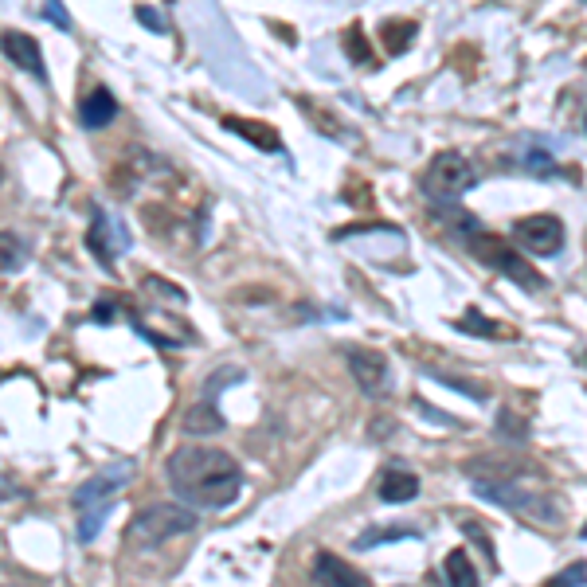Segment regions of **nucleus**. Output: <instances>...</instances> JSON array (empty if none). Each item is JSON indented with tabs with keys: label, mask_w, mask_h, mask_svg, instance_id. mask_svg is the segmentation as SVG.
Wrapping results in <instances>:
<instances>
[{
	"label": "nucleus",
	"mask_w": 587,
	"mask_h": 587,
	"mask_svg": "<svg viewBox=\"0 0 587 587\" xmlns=\"http://www.w3.org/2000/svg\"><path fill=\"white\" fill-rule=\"evenodd\" d=\"M169 490L188 509H227L243 494V470L216 447H181L165 462Z\"/></svg>",
	"instance_id": "nucleus-1"
},
{
	"label": "nucleus",
	"mask_w": 587,
	"mask_h": 587,
	"mask_svg": "<svg viewBox=\"0 0 587 587\" xmlns=\"http://www.w3.org/2000/svg\"><path fill=\"white\" fill-rule=\"evenodd\" d=\"M474 497L494 501L501 509H509V513H517V517H529V521H537V525H552V529L564 525V505L552 494L537 490L533 482H517V474H509V478H497V474L478 478V482H474Z\"/></svg>",
	"instance_id": "nucleus-2"
},
{
	"label": "nucleus",
	"mask_w": 587,
	"mask_h": 587,
	"mask_svg": "<svg viewBox=\"0 0 587 587\" xmlns=\"http://www.w3.org/2000/svg\"><path fill=\"white\" fill-rule=\"evenodd\" d=\"M200 525V517L188 509V505H149L145 513H137L130 521V544L149 552V548H161L173 537H184Z\"/></svg>",
	"instance_id": "nucleus-3"
},
{
	"label": "nucleus",
	"mask_w": 587,
	"mask_h": 587,
	"mask_svg": "<svg viewBox=\"0 0 587 587\" xmlns=\"http://www.w3.org/2000/svg\"><path fill=\"white\" fill-rule=\"evenodd\" d=\"M419 184H423V196L427 200L451 204V200H458L462 192H470L478 184V169H474L470 157H462L454 149H443V153L431 157V165H427V173H423Z\"/></svg>",
	"instance_id": "nucleus-4"
},
{
	"label": "nucleus",
	"mask_w": 587,
	"mask_h": 587,
	"mask_svg": "<svg viewBox=\"0 0 587 587\" xmlns=\"http://www.w3.org/2000/svg\"><path fill=\"white\" fill-rule=\"evenodd\" d=\"M470 251L486 263V267H494V271H501L505 278H513V282H521L525 290H544V278L505 239H497V235H486V231H478L474 239H470Z\"/></svg>",
	"instance_id": "nucleus-5"
},
{
	"label": "nucleus",
	"mask_w": 587,
	"mask_h": 587,
	"mask_svg": "<svg viewBox=\"0 0 587 587\" xmlns=\"http://www.w3.org/2000/svg\"><path fill=\"white\" fill-rule=\"evenodd\" d=\"M134 478V462L130 458H118L110 466H102L94 478H87L79 490H75V509H91V505H106L122 494Z\"/></svg>",
	"instance_id": "nucleus-6"
},
{
	"label": "nucleus",
	"mask_w": 587,
	"mask_h": 587,
	"mask_svg": "<svg viewBox=\"0 0 587 587\" xmlns=\"http://www.w3.org/2000/svg\"><path fill=\"white\" fill-rule=\"evenodd\" d=\"M345 361H349V372H353V380L361 384V392L368 400H384L392 392V368H388L384 353H376V349H349Z\"/></svg>",
	"instance_id": "nucleus-7"
},
{
	"label": "nucleus",
	"mask_w": 587,
	"mask_h": 587,
	"mask_svg": "<svg viewBox=\"0 0 587 587\" xmlns=\"http://www.w3.org/2000/svg\"><path fill=\"white\" fill-rule=\"evenodd\" d=\"M513 239H517L525 251L548 259V255H560V251H564V224H560L556 216H548V212H541V216H525V220L513 224Z\"/></svg>",
	"instance_id": "nucleus-8"
},
{
	"label": "nucleus",
	"mask_w": 587,
	"mask_h": 587,
	"mask_svg": "<svg viewBox=\"0 0 587 587\" xmlns=\"http://www.w3.org/2000/svg\"><path fill=\"white\" fill-rule=\"evenodd\" d=\"M87 247H91L94 255L110 267L126 247H130V235L122 231V224L118 220H110L102 208H94L91 212V231H87Z\"/></svg>",
	"instance_id": "nucleus-9"
},
{
	"label": "nucleus",
	"mask_w": 587,
	"mask_h": 587,
	"mask_svg": "<svg viewBox=\"0 0 587 587\" xmlns=\"http://www.w3.org/2000/svg\"><path fill=\"white\" fill-rule=\"evenodd\" d=\"M314 580L321 587H372L364 572H357L349 560H341L333 552H317L314 556Z\"/></svg>",
	"instance_id": "nucleus-10"
},
{
	"label": "nucleus",
	"mask_w": 587,
	"mask_h": 587,
	"mask_svg": "<svg viewBox=\"0 0 587 587\" xmlns=\"http://www.w3.org/2000/svg\"><path fill=\"white\" fill-rule=\"evenodd\" d=\"M4 55L8 63H16L20 71H28L32 79H47V67H44V51L32 36L24 32H4Z\"/></svg>",
	"instance_id": "nucleus-11"
},
{
	"label": "nucleus",
	"mask_w": 587,
	"mask_h": 587,
	"mask_svg": "<svg viewBox=\"0 0 587 587\" xmlns=\"http://www.w3.org/2000/svg\"><path fill=\"white\" fill-rule=\"evenodd\" d=\"M118 118V98L106 91V87H94L83 102H79V122L87 126V130H102V126H110Z\"/></svg>",
	"instance_id": "nucleus-12"
},
{
	"label": "nucleus",
	"mask_w": 587,
	"mask_h": 587,
	"mask_svg": "<svg viewBox=\"0 0 587 587\" xmlns=\"http://www.w3.org/2000/svg\"><path fill=\"white\" fill-rule=\"evenodd\" d=\"M184 435H196V439H204V435H220L227 423L224 415H220V407L212 404V400H196V404L184 411Z\"/></svg>",
	"instance_id": "nucleus-13"
},
{
	"label": "nucleus",
	"mask_w": 587,
	"mask_h": 587,
	"mask_svg": "<svg viewBox=\"0 0 587 587\" xmlns=\"http://www.w3.org/2000/svg\"><path fill=\"white\" fill-rule=\"evenodd\" d=\"M224 130L247 137L255 149H267V153H278V149H282L278 130H274V126H263V122H251V118H224Z\"/></svg>",
	"instance_id": "nucleus-14"
},
{
	"label": "nucleus",
	"mask_w": 587,
	"mask_h": 587,
	"mask_svg": "<svg viewBox=\"0 0 587 587\" xmlns=\"http://www.w3.org/2000/svg\"><path fill=\"white\" fill-rule=\"evenodd\" d=\"M380 497H384V501H392V505L415 501V497H419V478H415L411 470L392 466V470L384 474V482H380Z\"/></svg>",
	"instance_id": "nucleus-15"
},
{
	"label": "nucleus",
	"mask_w": 587,
	"mask_h": 587,
	"mask_svg": "<svg viewBox=\"0 0 587 587\" xmlns=\"http://www.w3.org/2000/svg\"><path fill=\"white\" fill-rule=\"evenodd\" d=\"M443 576H447V584L451 587H482V576H478V568L470 564L466 548H454L451 556L443 560Z\"/></svg>",
	"instance_id": "nucleus-16"
},
{
	"label": "nucleus",
	"mask_w": 587,
	"mask_h": 587,
	"mask_svg": "<svg viewBox=\"0 0 587 587\" xmlns=\"http://www.w3.org/2000/svg\"><path fill=\"white\" fill-rule=\"evenodd\" d=\"M423 376H431V380L447 384L451 392H458V396H466V400H474V404H486V400H490V388H486V384H478V380L454 376V372H443V368H423Z\"/></svg>",
	"instance_id": "nucleus-17"
},
{
	"label": "nucleus",
	"mask_w": 587,
	"mask_h": 587,
	"mask_svg": "<svg viewBox=\"0 0 587 587\" xmlns=\"http://www.w3.org/2000/svg\"><path fill=\"white\" fill-rule=\"evenodd\" d=\"M411 537H419V529H415V525H376V529H364L353 544H357V548H380V544L411 541Z\"/></svg>",
	"instance_id": "nucleus-18"
},
{
	"label": "nucleus",
	"mask_w": 587,
	"mask_h": 587,
	"mask_svg": "<svg viewBox=\"0 0 587 587\" xmlns=\"http://www.w3.org/2000/svg\"><path fill=\"white\" fill-rule=\"evenodd\" d=\"M380 32H384V47H388L392 55H404L407 44L415 40V24H411V20H388Z\"/></svg>",
	"instance_id": "nucleus-19"
},
{
	"label": "nucleus",
	"mask_w": 587,
	"mask_h": 587,
	"mask_svg": "<svg viewBox=\"0 0 587 587\" xmlns=\"http://www.w3.org/2000/svg\"><path fill=\"white\" fill-rule=\"evenodd\" d=\"M106 517H110V501L106 505H91V509H79V541L91 544L98 537V529L106 525Z\"/></svg>",
	"instance_id": "nucleus-20"
},
{
	"label": "nucleus",
	"mask_w": 587,
	"mask_h": 587,
	"mask_svg": "<svg viewBox=\"0 0 587 587\" xmlns=\"http://www.w3.org/2000/svg\"><path fill=\"white\" fill-rule=\"evenodd\" d=\"M462 333H474V337H505V329H497V321H486L478 310H466V317L458 321Z\"/></svg>",
	"instance_id": "nucleus-21"
},
{
	"label": "nucleus",
	"mask_w": 587,
	"mask_h": 587,
	"mask_svg": "<svg viewBox=\"0 0 587 587\" xmlns=\"http://www.w3.org/2000/svg\"><path fill=\"white\" fill-rule=\"evenodd\" d=\"M497 435H501V439H509V443H517V439H525V435H529V427H525V419H521V415H513L509 407H501V415H497Z\"/></svg>",
	"instance_id": "nucleus-22"
},
{
	"label": "nucleus",
	"mask_w": 587,
	"mask_h": 587,
	"mask_svg": "<svg viewBox=\"0 0 587 587\" xmlns=\"http://www.w3.org/2000/svg\"><path fill=\"white\" fill-rule=\"evenodd\" d=\"M345 51H349L353 63H372V51H368V40H364L361 28H349L345 32Z\"/></svg>",
	"instance_id": "nucleus-23"
},
{
	"label": "nucleus",
	"mask_w": 587,
	"mask_h": 587,
	"mask_svg": "<svg viewBox=\"0 0 587 587\" xmlns=\"http://www.w3.org/2000/svg\"><path fill=\"white\" fill-rule=\"evenodd\" d=\"M525 165H529V173H533V177H556L552 157L541 153V149H529V153H525Z\"/></svg>",
	"instance_id": "nucleus-24"
},
{
	"label": "nucleus",
	"mask_w": 587,
	"mask_h": 587,
	"mask_svg": "<svg viewBox=\"0 0 587 587\" xmlns=\"http://www.w3.org/2000/svg\"><path fill=\"white\" fill-rule=\"evenodd\" d=\"M584 584H587V564L580 560V564H568L548 587H584Z\"/></svg>",
	"instance_id": "nucleus-25"
},
{
	"label": "nucleus",
	"mask_w": 587,
	"mask_h": 587,
	"mask_svg": "<svg viewBox=\"0 0 587 587\" xmlns=\"http://www.w3.org/2000/svg\"><path fill=\"white\" fill-rule=\"evenodd\" d=\"M141 286H145V290H161V298H173V302H184V298H188L181 286H173V282H165V278H157V274H149Z\"/></svg>",
	"instance_id": "nucleus-26"
},
{
	"label": "nucleus",
	"mask_w": 587,
	"mask_h": 587,
	"mask_svg": "<svg viewBox=\"0 0 587 587\" xmlns=\"http://www.w3.org/2000/svg\"><path fill=\"white\" fill-rule=\"evenodd\" d=\"M4 271H20V247H16L12 231H4Z\"/></svg>",
	"instance_id": "nucleus-27"
},
{
	"label": "nucleus",
	"mask_w": 587,
	"mask_h": 587,
	"mask_svg": "<svg viewBox=\"0 0 587 587\" xmlns=\"http://www.w3.org/2000/svg\"><path fill=\"white\" fill-rule=\"evenodd\" d=\"M51 16V24L55 28H63V32H71V16H67V8H63V0H47V12Z\"/></svg>",
	"instance_id": "nucleus-28"
},
{
	"label": "nucleus",
	"mask_w": 587,
	"mask_h": 587,
	"mask_svg": "<svg viewBox=\"0 0 587 587\" xmlns=\"http://www.w3.org/2000/svg\"><path fill=\"white\" fill-rule=\"evenodd\" d=\"M137 20H141L149 32H165V20L157 16V8H137Z\"/></svg>",
	"instance_id": "nucleus-29"
},
{
	"label": "nucleus",
	"mask_w": 587,
	"mask_h": 587,
	"mask_svg": "<svg viewBox=\"0 0 587 587\" xmlns=\"http://www.w3.org/2000/svg\"><path fill=\"white\" fill-rule=\"evenodd\" d=\"M415 407H419L423 415H431V423H439V427H454V419H451V415H443L439 407H431V404H427V400H415Z\"/></svg>",
	"instance_id": "nucleus-30"
},
{
	"label": "nucleus",
	"mask_w": 587,
	"mask_h": 587,
	"mask_svg": "<svg viewBox=\"0 0 587 587\" xmlns=\"http://www.w3.org/2000/svg\"><path fill=\"white\" fill-rule=\"evenodd\" d=\"M114 317H118L114 302H94V321H114Z\"/></svg>",
	"instance_id": "nucleus-31"
},
{
	"label": "nucleus",
	"mask_w": 587,
	"mask_h": 587,
	"mask_svg": "<svg viewBox=\"0 0 587 587\" xmlns=\"http://www.w3.org/2000/svg\"><path fill=\"white\" fill-rule=\"evenodd\" d=\"M584 537H587V525H584Z\"/></svg>",
	"instance_id": "nucleus-32"
},
{
	"label": "nucleus",
	"mask_w": 587,
	"mask_h": 587,
	"mask_svg": "<svg viewBox=\"0 0 587 587\" xmlns=\"http://www.w3.org/2000/svg\"><path fill=\"white\" fill-rule=\"evenodd\" d=\"M584 130H587V118H584Z\"/></svg>",
	"instance_id": "nucleus-33"
},
{
	"label": "nucleus",
	"mask_w": 587,
	"mask_h": 587,
	"mask_svg": "<svg viewBox=\"0 0 587 587\" xmlns=\"http://www.w3.org/2000/svg\"><path fill=\"white\" fill-rule=\"evenodd\" d=\"M8 587H12V584H8Z\"/></svg>",
	"instance_id": "nucleus-34"
}]
</instances>
